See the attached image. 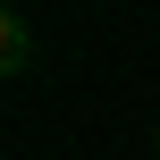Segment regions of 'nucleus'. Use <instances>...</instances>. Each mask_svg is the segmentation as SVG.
Instances as JSON below:
<instances>
[{"mask_svg":"<svg viewBox=\"0 0 160 160\" xmlns=\"http://www.w3.org/2000/svg\"><path fill=\"white\" fill-rule=\"evenodd\" d=\"M0 68H8V76H25V68H34V25H25L17 8L0 17Z\"/></svg>","mask_w":160,"mask_h":160,"instance_id":"1","label":"nucleus"},{"mask_svg":"<svg viewBox=\"0 0 160 160\" xmlns=\"http://www.w3.org/2000/svg\"><path fill=\"white\" fill-rule=\"evenodd\" d=\"M152 160H160V127H152Z\"/></svg>","mask_w":160,"mask_h":160,"instance_id":"2","label":"nucleus"},{"mask_svg":"<svg viewBox=\"0 0 160 160\" xmlns=\"http://www.w3.org/2000/svg\"><path fill=\"white\" fill-rule=\"evenodd\" d=\"M8 8H25V0H8Z\"/></svg>","mask_w":160,"mask_h":160,"instance_id":"3","label":"nucleus"}]
</instances>
